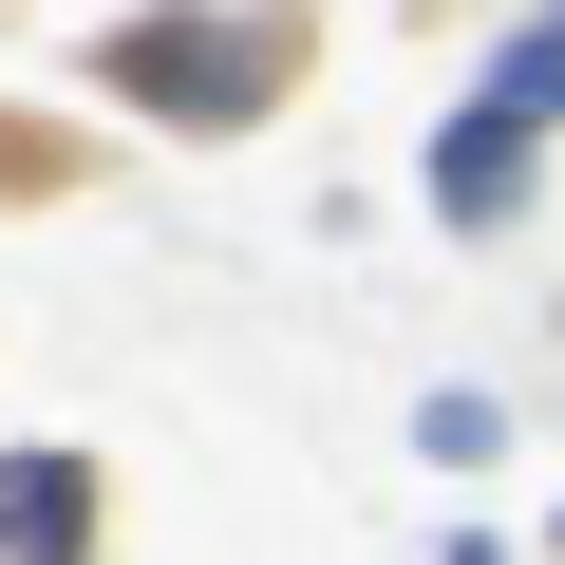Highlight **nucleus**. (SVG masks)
Listing matches in <instances>:
<instances>
[{"label": "nucleus", "mask_w": 565, "mask_h": 565, "mask_svg": "<svg viewBox=\"0 0 565 565\" xmlns=\"http://www.w3.org/2000/svg\"><path fill=\"white\" fill-rule=\"evenodd\" d=\"M132 114H170V132H245L282 76H302V20L282 0H245V20H207V0H170V20H114V57H95Z\"/></svg>", "instance_id": "1"}, {"label": "nucleus", "mask_w": 565, "mask_h": 565, "mask_svg": "<svg viewBox=\"0 0 565 565\" xmlns=\"http://www.w3.org/2000/svg\"><path fill=\"white\" fill-rule=\"evenodd\" d=\"M0 565H95V471L76 452H0Z\"/></svg>", "instance_id": "2"}, {"label": "nucleus", "mask_w": 565, "mask_h": 565, "mask_svg": "<svg viewBox=\"0 0 565 565\" xmlns=\"http://www.w3.org/2000/svg\"><path fill=\"white\" fill-rule=\"evenodd\" d=\"M527 151H546V132L452 114V132H434V207H452V226H509V207H527Z\"/></svg>", "instance_id": "3"}, {"label": "nucleus", "mask_w": 565, "mask_h": 565, "mask_svg": "<svg viewBox=\"0 0 565 565\" xmlns=\"http://www.w3.org/2000/svg\"><path fill=\"white\" fill-rule=\"evenodd\" d=\"M471 114H509V132H565V20H527V39L471 76Z\"/></svg>", "instance_id": "4"}]
</instances>
